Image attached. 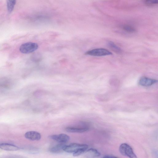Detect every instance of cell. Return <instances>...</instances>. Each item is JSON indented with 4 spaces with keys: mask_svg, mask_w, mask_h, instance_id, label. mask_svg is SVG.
I'll return each instance as SVG.
<instances>
[{
    "mask_svg": "<svg viewBox=\"0 0 158 158\" xmlns=\"http://www.w3.org/2000/svg\"><path fill=\"white\" fill-rule=\"evenodd\" d=\"M38 47V44L36 43L28 42L21 44L19 47V50L22 53L28 54L35 51Z\"/></svg>",
    "mask_w": 158,
    "mask_h": 158,
    "instance_id": "1",
    "label": "cell"
},
{
    "mask_svg": "<svg viewBox=\"0 0 158 158\" xmlns=\"http://www.w3.org/2000/svg\"><path fill=\"white\" fill-rule=\"evenodd\" d=\"M119 151L120 153L124 156L130 158H137L132 148L126 143H123L120 146Z\"/></svg>",
    "mask_w": 158,
    "mask_h": 158,
    "instance_id": "2",
    "label": "cell"
},
{
    "mask_svg": "<svg viewBox=\"0 0 158 158\" xmlns=\"http://www.w3.org/2000/svg\"><path fill=\"white\" fill-rule=\"evenodd\" d=\"M85 54L94 56H102L112 54L108 50L102 48L93 49L87 51Z\"/></svg>",
    "mask_w": 158,
    "mask_h": 158,
    "instance_id": "3",
    "label": "cell"
},
{
    "mask_svg": "<svg viewBox=\"0 0 158 158\" xmlns=\"http://www.w3.org/2000/svg\"><path fill=\"white\" fill-rule=\"evenodd\" d=\"M88 148V145L86 144H80L77 143H71L68 145H65L64 148V152L68 153L74 152L81 148Z\"/></svg>",
    "mask_w": 158,
    "mask_h": 158,
    "instance_id": "4",
    "label": "cell"
},
{
    "mask_svg": "<svg viewBox=\"0 0 158 158\" xmlns=\"http://www.w3.org/2000/svg\"><path fill=\"white\" fill-rule=\"evenodd\" d=\"M49 137L53 140L60 143H65L68 142L69 140L70 137L67 135L62 133L59 135H50Z\"/></svg>",
    "mask_w": 158,
    "mask_h": 158,
    "instance_id": "5",
    "label": "cell"
},
{
    "mask_svg": "<svg viewBox=\"0 0 158 158\" xmlns=\"http://www.w3.org/2000/svg\"><path fill=\"white\" fill-rule=\"evenodd\" d=\"M157 82V80L145 77H141L139 81V84L142 86L148 87L150 86Z\"/></svg>",
    "mask_w": 158,
    "mask_h": 158,
    "instance_id": "6",
    "label": "cell"
},
{
    "mask_svg": "<svg viewBox=\"0 0 158 158\" xmlns=\"http://www.w3.org/2000/svg\"><path fill=\"white\" fill-rule=\"evenodd\" d=\"M49 16L46 13H40L36 14L31 17L32 20L37 22H44L50 19Z\"/></svg>",
    "mask_w": 158,
    "mask_h": 158,
    "instance_id": "7",
    "label": "cell"
},
{
    "mask_svg": "<svg viewBox=\"0 0 158 158\" xmlns=\"http://www.w3.org/2000/svg\"><path fill=\"white\" fill-rule=\"evenodd\" d=\"M24 136L26 139L33 141L39 140L41 138L40 133L34 131H27L25 133Z\"/></svg>",
    "mask_w": 158,
    "mask_h": 158,
    "instance_id": "8",
    "label": "cell"
},
{
    "mask_svg": "<svg viewBox=\"0 0 158 158\" xmlns=\"http://www.w3.org/2000/svg\"><path fill=\"white\" fill-rule=\"evenodd\" d=\"M0 148L8 151H15L19 149L18 147L15 145L6 143H0Z\"/></svg>",
    "mask_w": 158,
    "mask_h": 158,
    "instance_id": "9",
    "label": "cell"
},
{
    "mask_svg": "<svg viewBox=\"0 0 158 158\" xmlns=\"http://www.w3.org/2000/svg\"><path fill=\"white\" fill-rule=\"evenodd\" d=\"M65 145L63 143L57 144L52 148L49 151L51 152L54 153H58L63 152L64 151V148Z\"/></svg>",
    "mask_w": 158,
    "mask_h": 158,
    "instance_id": "10",
    "label": "cell"
},
{
    "mask_svg": "<svg viewBox=\"0 0 158 158\" xmlns=\"http://www.w3.org/2000/svg\"><path fill=\"white\" fill-rule=\"evenodd\" d=\"M85 156L87 157H98L100 156V153L96 149L91 148L85 152Z\"/></svg>",
    "mask_w": 158,
    "mask_h": 158,
    "instance_id": "11",
    "label": "cell"
},
{
    "mask_svg": "<svg viewBox=\"0 0 158 158\" xmlns=\"http://www.w3.org/2000/svg\"><path fill=\"white\" fill-rule=\"evenodd\" d=\"M87 127L82 128H75L73 127H67L65 128L66 131L71 133H82L89 130Z\"/></svg>",
    "mask_w": 158,
    "mask_h": 158,
    "instance_id": "12",
    "label": "cell"
},
{
    "mask_svg": "<svg viewBox=\"0 0 158 158\" xmlns=\"http://www.w3.org/2000/svg\"><path fill=\"white\" fill-rule=\"evenodd\" d=\"M107 45L111 50L116 53L120 54L122 52L121 49L112 41H109L107 43Z\"/></svg>",
    "mask_w": 158,
    "mask_h": 158,
    "instance_id": "13",
    "label": "cell"
},
{
    "mask_svg": "<svg viewBox=\"0 0 158 158\" xmlns=\"http://www.w3.org/2000/svg\"><path fill=\"white\" fill-rule=\"evenodd\" d=\"M16 0H7V7L9 13L13 11L15 5Z\"/></svg>",
    "mask_w": 158,
    "mask_h": 158,
    "instance_id": "14",
    "label": "cell"
},
{
    "mask_svg": "<svg viewBox=\"0 0 158 158\" xmlns=\"http://www.w3.org/2000/svg\"><path fill=\"white\" fill-rule=\"evenodd\" d=\"M25 150L28 153L35 154L39 152V149L38 148L33 146H29L26 148Z\"/></svg>",
    "mask_w": 158,
    "mask_h": 158,
    "instance_id": "15",
    "label": "cell"
},
{
    "mask_svg": "<svg viewBox=\"0 0 158 158\" xmlns=\"http://www.w3.org/2000/svg\"><path fill=\"white\" fill-rule=\"evenodd\" d=\"M123 28L124 31L128 33H133L136 31L134 27L128 25L123 26Z\"/></svg>",
    "mask_w": 158,
    "mask_h": 158,
    "instance_id": "16",
    "label": "cell"
},
{
    "mask_svg": "<svg viewBox=\"0 0 158 158\" xmlns=\"http://www.w3.org/2000/svg\"><path fill=\"white\" fill-rule=\"evenodd\" d=\"M87 148H81L79 149L78 150L73 152V156H78L84 153L87 150Z\"/></svg>",
    "mask_w": 158,
    "mask_h": 158,
    "instance_id": "17",
    "label": "cell"
},
{
    "mask_svg": "<svg viewBox=\"0 0 158 158\" xmlns=\"http://www.w3.org/2000/svg\"><path fill=\"white\" fill-rule=\"evenodd\" d=\"M158 0H145V3L148 5L152 6L158 3Z\"/></svg>",
    "mask_w": 158,
    "mask_h": 158,
    "instance_id": "18",
    "label": "cell"
},
{
    "mask_svg": "<svg viewBox=\"0 0 158 158\" xmlns=\"http://www.w3.org/2000/svg\"><path fill=\"white\" fill-rule=\"evenodd\" d=\"M103 157L104 158H116L117 157L116 156H115L113 155H106L103 156Z\"/></svg>",
    "mask_w": 158,
    "mask_h": 158,
    "instance_id": "19",
    "label": "cell"
}]
</instances>
